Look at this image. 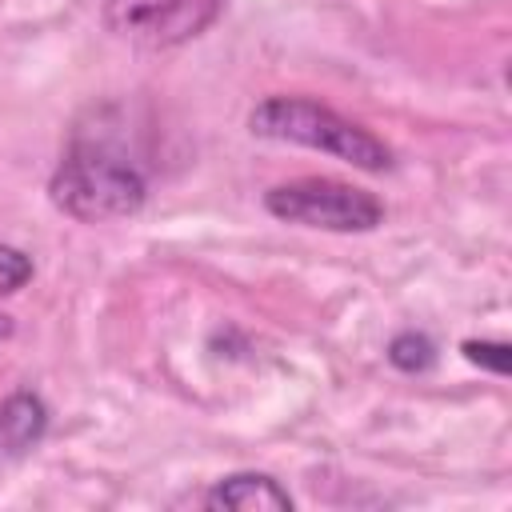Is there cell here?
<instances>
[{
    "label": "cell",
    "instance_id": "obj_9",
    "mask_svg": "<svg viewBox=\"0 0 512 512\" xmlns=\"http://www.w3.org/2000/svg\"><path fill=\"white\" fill-rule=\"evenodd\" d=\"M464 352H468V360L472 364H484V368H492V372H508V344H492V340H468L464 344Z\"/></svg>",
    "mask_w": 512,
    "mask_h": 512
},
{
    "label": "cell",
    "instance_id": "obj_7",
    "mask_svg": "<svg viewBox=\"0 0 512 512\" xmlns=\"http://www.w3.org/2000/svg\"><path fill=\"white\" fill-rule=\"evenodd\" d=\"M388 360H392L400 372H428L432 360H436V344H432L424 332H400V336H392V344H388Z\"/></svg>",
    "mask_w": 512,
    "mask_h": 512
},
{
    "label": "cell",
    "instance_id": "obj_4",
    "mask_svg": "<svg viewBox=\"0 0 512 512\" xmlns=\"http://www.w3.org/2000/svg\"><path fill=\"white\" fill-rule=\"evenodd\" d=\"M224 0H104V28L136 48H176L208 32Z\"/></svg>",
    "mask_w": 512,
    "mask_h": 512
},
{
    "label": "cell",
    "instance_id": "obj_3",
    "mask_svg": "<svg viewBox=\"0 0 512 512\" xmlns=\"http://www.w3.org/2000/svg\"><path fill=\"white\" fill-rule=\"evenodd\" d=\"M264 208L276 220L324 228V232H372L384 220V204L356 184L332 176H300L288 184L268 188Z\"/></svg>",
    "mask_w": 512,
    "mask_h": 512
},
{
    "label": "cell",
    "instance_id": "obj_1",
    "mask_svg": "<svg viewBox=\"0 0 512 512\" xmlns=\"http://www.w3.org/2000/svg\"><path fill=\"white\" fill-rule=\"evenodd\" d=\"M248 128H252V136L316 148V152L348 160L352 168H364V172L392 168V148L380 136H372L364 124L340 116L336 108H328L312 96H268L252 108Z\"/></svg>",
    "mask_w": 512,
    "mask_h": 512
},
{
    "label": "cell",
    "instance_id": "obj_10",
    "mask_svg": "<svg viewBox=\"0 0 512 512\" xmlns=\"http://www.w3.org/2000/svg\"><path fill=\"white\" fill-rule=\"evenodd\" d=\"M8 332H12V320H8V316H0V336H8Z\"/></svg>",
    "mask_w": 512,
    "mask_h": 512
},
{
    "label": "cell",
    "instance_id": "obj_5",
    "mask_svg": "<svg viewBox=\"0 0 512 512\" xmlns=\"http://www.w3.org/2000/svg\"><path fill=\"white\" fill-rule=\"evenodd\" d=\"M204 504L208 508H232V512H288L292 496H288V488H280L264 472H236V476H224L204 496Z\"/></svg>",
    "mask_w": 512,
    "mask_h": 512
},
{
    "label": "cell",
    "instance_id": "obj_6",
    "mask_svg": "<svg viewBox=\"0 0 512 512\" xmlns=\"http://www.w3.org/2000/svg\"><path fill=\"white\" fill-rule=\"evenodd\" d=\"M48 432V408L36 392H12L0 404V452L20 456Z\"/></svg>",
    "mask_w": 512,
    "mask_h": 512
},
{
    "label": "cell",
    "instance_id": "obj_2",
    "mask_svg": "<svg viewBox=\"0 0 512 512\" xmlns=\"http://www.w3.org/2000/svg\"><path fill=\"white\" fill-rule=\"evenodd\" d=\"M48 192H52V204L72 220L96 224V220H120L140 212L148 196V180L124 152L96 140H76L56 164Z\"/></svg>",
    "mask_w": 512,
    "mask_h": 512
},
{
    "label": "cell",
    "instance_id": "obj_8",
    "mask_svg": "<svg viewBox=\"0 0 512 512\" xmlns=\"http://www.w3.org/2000/svg\"><path fill=\"white\" fill-rule=\"evenodd\" d=\"M32 280V256H24L12 244H0V296L20 292Z\"/></svg>",
    "mask_w": 512,
    "mask_h": 512
}]
</instances>
